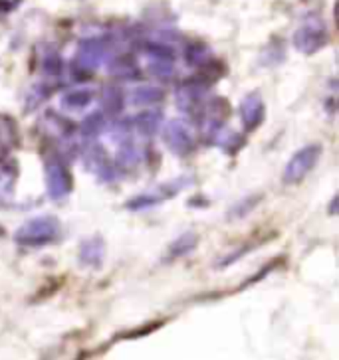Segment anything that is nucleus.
<instances>
[{"label":"nucleus","instance_id":"obj_24","mask_svg":"<svg viewBox=\"0 0 339 360\" xmlns=\"http://www.w3.org/2000/svg\"><path fill=\"white\" fill-rule=\"evenodd\" d=\"M185 58H187V62H189L191 65H195V68H201V65L207 64L209 60H212V53L204 44H192V46L187 48Z\"/></svg>","mask_w":339,"mask_h":360},{"label":"nucleus","instance_id":"obj_9","mask_svg":"<svg viewBox=\"0 0 339 360\" xmlns=\"http://www.w3.org/2000/svg\"><path fill=\"white\" fill-rule=\"evenodd\" d=\"M264 117L266 107L260 91H250L242 99V103H240V119H242L244 129L246 131H254V129H258L264 123Z\"/></svg>","mask_w":339,"mask_h":360},{"label":"nucleus","instance_id":"obj_6","mask_svg":"<svg viewBox=\"0 0 339 360\" xmlns=\"http://www.w3.org/2000/svg\"><path fill=\"white\" fill-rule=\"evenodd\" d=\"M44 174H46V191L52 200H64L72 192V186H74L72 172L62 160H48L44 165Z\"/></svg>","mask_w":339,"mask_h":360},{"label":"nucleus","instance_id":"obj_4","mask_svg":"<svg viewBox=\"0 0 339 360\" xmlns=\"http://www.w3.org/2000/svg\"><path fill=\"white\" fill-rule=\"evenodd\" d=\"M163 143L173 155L187 157L195 148V131L183 119H171L163 127Z\"/></svg>","mask_w":339,"mask_h":360},{"label":"nucleus","instance_id":"obj_21","mask_svg":"<svg viewBox=\"0 0 339 360\" xmlns=\"http://www.w3.org/2000/svg\"><path fill=\"white\" fill-rule=\"evenodd\" d=\"M197 242H199L197 233H180L179 238L169 245V259H177V257H185L187 254H191L192 250L197 248Z\"/></svg>","mask_w":339,"mask_h":360},{"label":"nucleus","instance_id":"obj_5","mask_svg":"<svg viewBox=\"0 0 339 360\" xmlns=\"http://www.w3.org/2000/svg\"><path fill=\"white\" fill-rule=\"evenodd\" d=\"M328 44V28L319 18H312L306 24H302L294 34V46L297 52L318 53L323 46Z\"/></svg>","mask_w":339,"mask_h":360},{"label":"nucleus","instance_id":"obj_3","mask_svg":"<svg viewBox=\"0 0 339 360\" xmlns=\"http://www.w3.org/2000/svg\"><path fill=\"white\" fill-rule=\"evenodd\" d=\"M109 56V46L104 38H85L78 46L74 68L82 74H94Z\"/></svg>","mask_w":339,"mask_h":360},{"label":"nucleus","instance_id":"obj_25","mask_svg":"<svg viewBox=\"0 0 339 360\" xmlns=\"http://www.w3.org/2000/svg\"><path fill=\"white\" fill-rule=\"evenodd\" d=\"M149 72L157 79H169L175 74V64L169 58H151L149 62Z\"/></svg>","mask_w":339,"mask_h":360},{"label":"nucleus","instance_id":"obj_7","mask_svg":"<svg viewBox=\"0 0 339 360\" xmlns=\"http://www.w3.org/2000/svg\"><path fill=\"white\" fill-rule=\"evenodd\" d=\"M192 180L189 176H179L177 180H173V182H167V184H163L159 186L157 191H151V192H143V194H139L135 198H131L128 202V208L129 210H145V208H151V206H157L163 200H169L173 198L175 194H179L183 188H187L189 184H191Z\"/></svg>","mask_w":339,"mask_h":360},{"label":"nucleus","instance_id":"obj_20","mask_svg":"<svg viewBox=\"0 0 339 360\" xmlns=\"http://www.w3.org/2000/svg\"><path fill=\"white\" fill-rule=\"evenodd\" d=\"M16 179H18V167L14 160H0V194L2 196H11L14 186H16Z\"/></svg>","mask_w":339,"mask_h":360},{"label":"nucleus","instance_id":"obj_2","mask_svg":"<svg viewBox=\"0 0 339 360\" xmlns=\"http://www.w3.org/2000/svg\"><path fill=\"white\" fill-rule=\"evenodd\" d=\"M321 153H323L321 145H306L300 148L297 153L292 155V159L288 160L284 174H282V182L288 186L300 184L312 170L316 169V165L321 159Z\"/></svg>","mask_w":339,"mask_h":360},{"label":"nucleus","instance_id":"obj_8","mask_svg":"<svg viewBox=\"0 0 339 360\" xmlns=\"http://www.w3.org/2000/svg\"><path fill=\"white\" fill-rule=\"evenodd\" d=\"M84 169L104 182L116 180V167L107 160L106 150L97 145H92L84 150Z\"/></svg>","mask_w":339,"mask_h":360},{"label":"nucleus","instance_id":"obj_29","mask_svg":"<svg viewBox=\"0 0 339 360\" xmlns=\"http://www.w3.org/2000/svg\"><path fill=\"white\" fill-rule=\"evenodd\" d=\"M22 0H0V11L2 12H11L14 11Z\"/></svg>","mask_w":339,"mask_h":360},{"label":"nucleus","instance_id":"obj_13","mask_svg":"<svg viewBox=\"0 0 339 360\" xmlns=\"http://www.w3.org/2000/svg\"><path fill=\"white\" fill-rule=\"evenodd\" d=\"M161 123H163V113L159 109H153V111L149 109L135 115V119L131 121V127L135 129L141 137H153L161 129Z\"/></svg>","mask_w":339,"mask_h":360},{"label":"nucleus","instance_id":"obj_11","mask_svg":"<svg viewBox=\"0 0 339 360\" xmlns=\"http://www.w3.org/2000/svg\"><path fill=\"white\" fill-rule=\"evenodd\" d=\"M204 91H207V84L197 82V79L195 82H185L175 94L177 107L185 113H192L195 109H199V105H201Z\"/></svg>","mask_w":339,"mask_h":360},{"label":"nucleus","instance_id":"obj_18","mask_svg":"<svg viewBox=\"0 0 339 360\" xmlns=\"http://www.w3.org/2000/svg\"><path fill=\"white\" fill-rule=\"evenodd\" d=\"M228 115H230V103L224 97H214L204 111V125L202 127L223 125L224 119Z\"/></svg>","mask_w":339,"mask_h":360},{"label":"nucleus","instance_id":"obj_23","mask_svg":"<svg viewBox=\"0 0 339 360\" xmlns=\"http://www.w3.org/2000/svg\"><path fill=\"white\" fill-rule=\"evenodd\" d=\"M106 129V115L101 111H94L90 115H85L84 123H82V135L85 139L97 137L101 131Z\"/></svg>","mask_w":339,"mask_h":360},{"label":"nucleus","instance_id":"obj_28","mask_svg":"<svg viewBox=\"0 0 339 360\" xmlns=\"http://www.w3.org/2000/svg\"><path fill=\"white\" fill-rule=\"evenodd\" d=\"M52 91H54L52 87H48L46 84L36 85V87L32 89V94L28 96V111H32L34 107L40 105L42 101H46V99H48V96H50Z\"/></svg>","mask_w":339,"mask_h":360},{"label":"nucleus","instance_id":"obj_22","mask_svg":"<svg viewBox=\"0 0 339 360\" xmlns=\"http://www.w3.org/2000/svg\"><path fill=\"white\" fill-rule=\"evenodd\" d=\"M0 145L8 148H16L20 145V135L18 127L11 117H0Z\"/></svg>","mask_w":339,"mask_h":360},{"label":"nucleus","instance_id":"obj_1","mask_svg":"<svg viewBox=\"0 0 339 360\" xmlns=\"http://www.w3.org/2000/svg\"><path fill=\"white\" fill-rule=\"evenodd\" d=\"M60 236H62L60 220L56 216L44 214V216H36V218H30L28 222L22 224L14 233V240L20 245L42 248V245L58 242Z\"/></svg>","mask_w":339,"mask_h":360},{"label":"nucleus","instance_id":"obj_10","mask_svg":"<svg viewBox=\"0 0 339 360\" xmlns=\"http://www.w3.org/2000/svg\"><path fill=\"white\" fill-rule=\"evenodd\" d=\"M202 131H204V135L209 137L211 143L223 148L224 153H228V155H234L244 147V139L238 133H234L233 129L224 127V123L223 125H212V127H202Z\"/></svg>","mask_w":339,"mask_h":360},{"label":"nucleus","instance_id":"obj_12","mask_svg":"<svg viewBox=\"0 0 339 360\" xmlns=\"http://www.w3.org/2000/svg\"><path fill=\"white\" fill-rule=\"evenodd\" d=\"M78 257H80V265L82 267H90V269H97L104 264V257H106V244L99 236H94V238H87L80 244V252H78Z\"/></svg>","mask_w":339,"mask_h":360},{"label":"nucleus","instance_id":"obj_14","mask_svg":"<svg viewBox=\"0 0 339 360\" xmlns=\"http://www.w3.org/2000/svg\"><path fill=\"white\" fill-rule=\"evenodd\" d=\"M94 89L92 87H78V89H72V91H68L64 97H62V109L64 111H70V113H74V111H84L85 107L92 105V101H94Z\"/></svg>","mask_w":339,"mask_h":360},{"label":"nucleus","instance_id":"obj_26","mask_svg":"<svg viewBox=\"0 0 339 360\" xmlns=\"http://www.w3.org/2000/svg\"><path fill=\"white\" fill-rule=\"evenodd\" d=\"M260 200H262V194H252V196H248L246 200H240L238 204H234L233 210L228 212V218H230V220H236V218H242L246 214H250Z\"/></svg>","mask_w":339,"mask_h":360},{"label":"nucleus","instance_id":"obj_16","mask_svg":"<svg viewBox=\"0 0 339 360\" xmlns=\"http://www.w3.org/2000/svg\"><path fill=\"white\" fill-rule=\"evenodd\" d=\"M165 99V89L159 85H139L131 91L133 105H155Z\"/></svg>","mask_w":339,"mask_h":360},{"label":"nucleus","instance_id":"obj_15","mask_svg":"<svg viewBox=\"0 0 339 360\" xmlns=\"http://www.w3.org/2000/svg\"><path fill=\"white\" fill-rule=\"evenodd\" d=\"M125 107L123 91L117 85H106L101 89V113L109 117H117Z\"/></svg>","mask_w":339,"mask_h":360},{"label":"nucleus","instance_id":"obj_27","mask_svg":"<svg viewBox=\"0 0 339 360\" xmlns=\"http://www.w3.org/2000/svg\"><path fill=\"white\" fill-rule=\"evenodd\" d=\"M42 72L46 75H58L62 72V58L56 50L44 52L42 58Z\"/></svg>","mask_w":339,"mask_h":360},{"label":"nucleus","instance_id":"obj_17","mask_svg":"<svg viewBox=\"0 0 339 360\" xmlns=\"http://www.w3.org/2000/svg\"><path fill=\"white\" fill-rule=\"evenodd\" d=\"M141 162V150L133 141H121L117 148L116 165L121 170H133Z\"/></svg>","mask_w":339,"mask_h":360},{"label":"nucleus","instance_id":"obj_19","mask_svg":"<svg viewBox=\"0 0 339 360\" xmlns=\"http://www.w3.org/2000/svg\"><path fill=\"white\" fill-rule=\"evenodd\" d=\"M109 74L117 79H133L139 77L137 62L133 56H117L116 60L109 64Z\"/></svg>","mask_w":339,"mask_h":360}]
</instances>
